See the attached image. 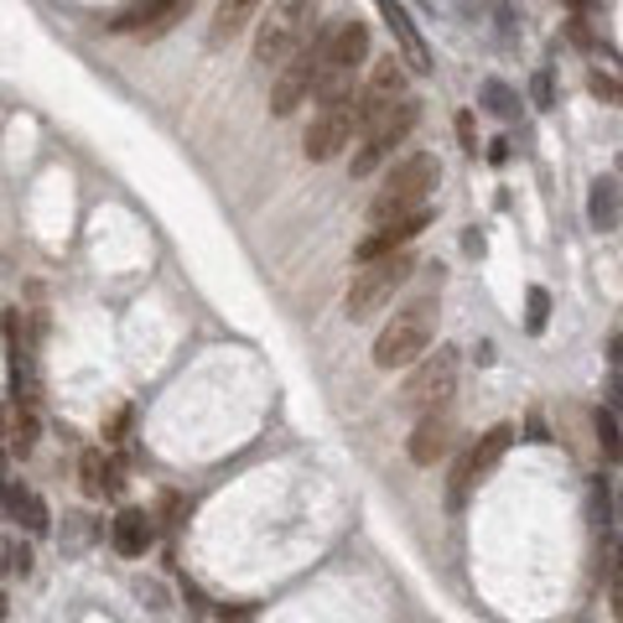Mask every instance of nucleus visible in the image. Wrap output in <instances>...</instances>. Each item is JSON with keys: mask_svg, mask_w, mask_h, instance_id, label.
Returning a JSON list of instances; mask_svg holds the SVG:
<instances>
[{"mask_svg": "<svg viewBox=\"0 0 623 623\" xmlns=\"http://www.w3.org/2000/svg\"><path fill=\"white\" fill-rule=\"evenodd\" d=\"M323 88V32H312L307 47L297 58H286L276 68V84H271V115H291V109Z\"/></svg>", "mask_w": 623, "mask_h": 623, "instance_id": "7", "label": "nucleus"}, {"mask_svg": "<svg viewBox=\"0 0 623 623\" xmlns=\"http://www.w3.org/2000/svg\"><path fill=\"white\" fill-rule=\"evenodd\" d=\"M410 271H416V260L400 250V255H380L369 260V265H359L354 271V280H348V323H369L374 312H385L390 301H395V291L410 280Z\"/></svg>", "mask_w": 623, "mask_h": 623, "instance_id": "4", "label": "nucleus"}, {"mask_svg": "<svg viewBox=\"0 0 623 623\" xmlns=\"http://www.w3.org/2000/svg\"><path fill=\"white\" fill-rule=\"evenodd\" d=\"M416 120H421V105H416L410 94L390 109V115H380V120L364 130V146L354 151V177H369L380 161H390L395 146H406V135L416 130Z\"/></svg>", "mask_w": 623, "mask_h": 623, "instance_id": "8", "label": "nucleus"}, {"mask_svg": "<svg viewBox=\"0 0 623 623\" xmlns=\"http://www.w3.org/2000/svg\"><path fill=\"white\" fill-rule=\"evenodd\" d=\"M260 5L265 0H218L214 11V43H229V37H239L244 26L260 16Z\"/></svg>", "mask_w": 623, "mask_h": 623, "instance_id": "21", "label": "nucleus"}, {"mask_svg": "<svg viewBox=\"0 0 623 623\" xmlns=\"http://www.w3.org/2000/svg\"><path fill=\"white\" fill-rule=\"evenodd\" d=\"M354 130H359V120H354V84L323 88V105H318L312 125H307V141H301L307 161H333L354 141Z\"/></svg>", "mask_w": 623, "mask_h": 623, "instance_id": "6", "label": "nucleus"}, {"mask_svg": "<svg viewBox=\"0 0 623 623\" xmlns=\"http://www.w3.org/2000/svg\"><path fill=\"white\" fill-rule=\"evenodd\" d=\"M510 442H515V427H510V421H499V427L483 431L474 447L457 457V468H452V499H463L468 489H478L483 478H494V468L504 463Z\"/></svg>", "mask_w": 623, "mask_h": 623, "instance_id": "10", "label": "nucleus"}, {"mask_svg": "<svg viewBox=\"0 0 623 623\" xmlns=\"http://www.w3.org/2000/svg\"><path fill=\"white\" fill-rule=\"evenodd\" d=\"M457 135H463V146L478 151V130H474V115H457Z\"/></svg>", "mask_w": 623, "mask_h": 623, "instance_id": "29", "label": "nucleus"}, {"mask_svg": "<svg viewBox=\"0 0 623 623\" xmlns=\"http://www.w3.org/2000/svg\"><path fill=\"white\" fill-rule=\"evenodd\" d=\"M79 483H84L88 499H105L120 489V468H115V457H109L105 447H88L84 457H79Z\"/></svg>", "mask_w": 623, "mask_h": 623, "instance_id": "19", "label": "nucleus"}, {"mask_svg": "<svg viewBox=\"0 0 623 623\" xmlns=\"http://www.w3.org/2000/svg\"><path fill=\"white\" fill-rule=\"evenodd\" d=\"M431 338H436V301L421 297L400 307L385 327H380V338H374V364L380 369H410L421 354H431Z\"/></svg>", "mask_w": 623, "mask_h": 623, "instance_id": "2", "label": "nucleus"}, {"mask_svg": "<svg viewBox=\"0 0 623 623\" xmlns=\"http://www.w3.org/2000/svg\"><path fill=\"white\" fill-rule=\"evenodd\" d=\"M406 452H410V463H416V468H436V457H447V452H452V421L442 416V410L421 416L416 431H410Z\"/></svg>", "mask_w": 623, "mask_h": 623, "instance_id": "15", "label": "nucleus"}, {"mask_svg": "<svg viewBox=\"0 0 623 623\" xmlns=\"http://www.w3.org/2000/svg\"><path fill=\"white\" fill-rule=\"evenodd\" d=\"M525 307H530V312H525V327H530V333H540V327H546V318H551V297H546L540 286H530Z\"/></svg>", "mask_w": 623, "mask_h": 623, "instance_id": "25", "label": "nucleus"}, {"mask_svg": "<svg viewBox=\"0 0 623 623\" xmlns=\"http://www.w3.org/2000/svg\"><path fill=\"white\" fill-rule=\"evenodd\" d=\"M427 224H431V208H421V214H410V218H395V224H374V235L354 250V260L369 265V260H380V255H400V250H406V244L421 235Z\"/></svg>", "mask_w": 623, "mask_h": 623, "instance_id": "14", "label": "nucleus"}, {"mask_svg": "<svg viewBox=\"0 0 623 623\" xmlns=\"http://www.w3.org/2000/svg\"><path fill=\"white\" fill-rule=\"evenodd\" d=\"M0 457H11V452H5V406H0Z\"/></svg>", "mask_w": 623, "mask_h": 623, "instance_id": "30", "label": "nucleus"}, {"mask_svg": "<svg viewBox=\"0 0 623 623\" xmlns=\"http://www.w3.org/2000/svg\"><path fill=\"white\" fill-rule=\"evenodd\" d=\"M318 32V0H276L271 16L255 32V63L280 68L286 58H297L307 37Z\"/></svg>", "mask_w": 623, "mask_h": 623, "instance_id": "3", "label": "nucleus"}, {"mask_svg": "<svg viewBox=\"0 0 623 623\" xmlns=\"http://www.w3.org/2000/svg\"><path fill=\"white\" fill-rule=\"evenodd\" d=\"M457 369H463V354L452 344H442L436 354H421V359L410 364V380H406V390H400V406L416 410V416L442 410L452 400V390H457Z\"/></svg>", "mask_w": 623, "mask_h": 623, "instance_id": "5", "label": "nucleus"}, {"mask_svg": "<svg viewBox=\"0 0 623 623\" xmlns=\"http://www.w3.org/2000/svg\"><path fill=\"white\" fill-rule=\"evenodd\" d=\"M0 504H5V515L16 519L22 530H32V536H43L47 525H52L43 494H37V489H26V483H5V489H0Z\"/></svg>", "mask_w": 623, "mask_h": 623, "instance_id": "17", "label": "nucleus"}, {"mask_svg": "<svg viewBox=\"0 0 623 623\" xmlns=\"http://www.w3.org/2000/svg\"><path fill=\"white\" fill-rule=\"evenodd\" d=\"M478 99L489 105V115H499V120H519V94L504 79H483L478 84Z\"/></svg>", "mask_w": 623, "mask_h": 623, "instance_id": "22", "label": "nucleus"}, {"mask_svg": "<svg viewBox=\"0 0 623 623\" xmlns=\"http://www.w3.org/2000/svg\"><path fill=\"white\" fill-rule=\"evenodd\" d=\"M436 182H442V167H436L431 151H410V156H400V161L385 172V188H380L374 203H369V224H395V218L421 214Z\"/></svg>", "mask_w": 623, "mask_h": 623, "instance_id": "1", "label": "nucleus"}, {"mask_svg": "<svg viewBox=\"0 0 623 623\" xmlns=\"http://www.w3.org/2000/svg\"><path fill=\"white\" fill-rule=\"evenodd\" d=\"M592 427H598V447L608 452V457H619V452H623V436H619V421H613V410H598V416H592Z\"/></svg>", "mask_w": 623, "mask_h": 623, "instance_id": "24", "label": "nucleus"}, {"mask_svg": "<svg viewBox=\"0 0 623 623\" xmlns=\"http://www.w3.org/2000/svg\"><path fill=\"white\" fill-rule=\"evenodd\" d=\"M37 436H43L37 410L32 406H5V452H11V457H26V452L37 447Z\"/></svg>", "mask_w": 623, "mask_h": 623, "instance_id": "20", "label": "nucleus"}, {"mask_svg": "<svg viewBox=\"0 0 623 623\" xmlns=\"http://www.w3.org/2000/svg\"><path fill=\"white\" fill-rule=\"evenodd\" d=\"M188 5H193V0H125L109 26H115V32H146V37H156V32H167Z\"/></svg>", "mask_w": 623, "mask_h": 623, "instance_id": "12", "label": "nucleus"}, {"mask_svg": "<svg viewBox=\"0 0 623 623\" xmlns=\"http://www.w3.org/2000/svg\"><path fill=\"white\" fill-rule=\"evenodd\" d=\"M400 99H406V68H400V58L390 52V58H380V63H374L364 94H354V120L369 130L380 115H390V109L400 105Z\"/></svg>", "mask_w": 623, "mask_h": 623, "instance_id": "11", "label": "nucleus"}, {"mask_svg": "<svg viewBox=\"0 0 623 623\" xmlns=\"http://www.w3.org/2000/svg\"><path fill=\"white\" fill-rule=\"evenodd\" d=\"M608 608H613V619L623 623V561L613 566V577H608Z\"/></svg>", "mask_w": 623, "mask_h": 623, "instance_id": "28", "label": "nucleus"}, {"mask_svg": "<svg viewBox=\"0 0 623 623\" xmlns=\"http://www.w3.org/2000/svg\"><path fill=\"white\" fill-rule=\"evenodd\" d=\"M0 623H5V592H0Z\"/></svg>", "mask_w": 623, "mask_h": 623, "instance_id": "31", "label": "nucleus"}, {"mask_svg": "<svg viewBox=\"0 0 623 623\" xmlns=\"http://www.w3.org/2000/svg\"><path fill=\"white\" fill-rule=\"evenodd\" d=\"M5 572H32V551H26L22 540H5Z\"/></svg>", "mask_w": 623, "mask_h": 623, "instance_id": "26", "label": "nucleus"}, {"mask_svg": "<svg viewBox=\"0 0 623 623\" xmlns=\"http://www.w3.org/2000/svg\"><path fill=\"white\" fill-rule=\"evenodd\" d=\"M530 94H536V105H540V109H551V105H556V84H551V68H540V73H536V84H530Z\"/></svg>", "mask_w": 623, "mask_h": 623, "instance_id": "27", "label": "nucleus"}, {"mask_svg": "<svg viewBox=\"0 0 623 623\" xmlns=\"http://www.w3.org/2000/svg\"><path fill=\"white\" fill-rule=\"evenodd\" d=\"M109 540H115L120 556H146L151 540H156V525H151L146 510H120L109 519Z\"/></svg>", "mask_w": 623, "mask_h": 623, "instance_id": "16", "label": "nucleus"}, {"mask_svg": "<svg viewBox=\"0 0 623 623\" xmlns=\"http://www.w3.org/2000/svg\"><path fill=\"white\" fill-rule=\"evenodd\" d=\"M587 88L598 94L602 105L623 109V79H619V73H613V68H592V73H587Z\"/></svg>", "mask_w": 623, "mask_h": 623, "instance_id": "23", "label": "nucleus"}, {"mask_svg": "<svg viewBox=\"0 0 623 623\" xmlns=\"http://www.w3.org/2000/svg\"><path fill=\"white\" fill-rule=\"evenodd\" d=\"M619 218H623L619 177H598V182H592V193H587V224H592L598 235H608V229H619Z\"/></svg>", "mask_w": 623, "mask_h": 623, "instance_id": "18", "label": "nucleus"}, {"mask_svg": "<svg viewBox=\"0 0 623 623\" xmlns=\"http://www.w3.org/2000/svg\"><path fill=\"white\" fill-rule=\"evenodd\" d=\"M380 16H385L390 37H395V47H400V63H406L410 73H431V47H427V37L416 32L406 5H400V0H380Z\"/></svg>", "mask_w": 623, "mask_h": 623, "instance_id": "13", "label": "nucleus"}, {"mask_svg": "<svg viewBox=\"0 0 623 623\" xmlns=\"http://www.w3.org/2000/svg\"><path fill=\"white\" fill-rule=\"evenodd\" d=\"M369 58V26L359 16H348V22L327 26L323 32V88L333 84H354V68ZM318 88V94H323Z\"/></svg>", "mask_w": 623, "mask_h": 623, "instance_id": "9", "label": "nucleus"}]
</instances>
